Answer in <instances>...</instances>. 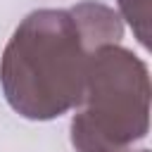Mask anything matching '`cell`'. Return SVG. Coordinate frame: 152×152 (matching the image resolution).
Masks as SVG:
<instances>
[{
  "mask_svg": "<svg viewBox=\"0 0 152 152\" xmlns=\"http://www.w3.org/2000/svg\"><path fill=\"white\" fill-rule=\"evenodd\" d=\"M121 17L133 28L138 43L147 50L150 48V0H116Z\"/></svg>",
  "mask_w": 152,
  "mask_h": 152,
  "instance_id": "cell-4",
  "label": "cell"
},
{
  "mask_svg": "<svg viewBox=\"0 0 152 152\" xmlns=\"http://www.w3.org/2000/svg\"><path fill=\"white\" fill-rule=\"evenodd\" d=\"M138 152H150V150H138Z\"/></svg>",
  "mask_w": 152,
  "mask_h": 152,
  "instance_id": "cell-5",
  "label": "cell"
},
{
  "mask_svg": "<svg viewBox=\"0 0 152 152\" xmlns=\"http://www.w3.org/2000/svg\"><path fill=\"white\" fill-rule=\"evenodd\" d=\"M93 52L69 10L26 14L0 57V88L7 104L28 121H50L81 107Z\"/></svg>",
  "mask_w": 152,
  "mask_h": 152,
  "instance_id": "cell-1",
  "label": "cell"
},
{
  "mask_svg": "<svg viewBox=\"0 0 152 152\" xmlns=\"http://www.w3.org/2000/svg\"><path fill=\"white\" fill-rule=\"evenodd\" d=\"M150 71L124 45L97 48L86 66L81 109L71 116L76 152H128L150 131Z\"/></svg>",
  "mask_w": 152,
  "mask_h": 152,
  "instance_id": "cell-2",
  "label": "cell"
},
{
  "mask_svg": "<svg viewBox=\"0 0 152 152\" xmlns=\"http://www.w3.org/2000/svg\"><path fill=\"white\" fill-rule=\"evenodd\" d=\"M69 12L95 50L102 48V45H119V40L124 38L121 17L102 2H95V0L78 2Z\"/></svg>",
  "mask_w": 152,
  "mask_h": 152,
  "instance_id": "cell-3",
  "label": "cell"
}]
</instances>
